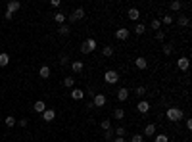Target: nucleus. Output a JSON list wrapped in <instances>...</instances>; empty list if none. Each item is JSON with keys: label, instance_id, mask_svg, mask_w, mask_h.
Here are the masks:
<instances>
[{"label": "nucleus", "instance_id": "1", "mask_svg": "<svg viewBox=\"0 0 192 142\" xmlns=\"http://www.w3.org/2000/svg\"><path fill=\"white\" fill-rule=\"evenodd\" d=\"M165 115H167L169 121L177 123V121H181V119H183V110H181V108H169Z\"/></svg>", "mask_w": 192, "mask_h": 142}, {"label": "nucleus", "instance_id": "2", "mask_svg": "<svg viewBox=\"0 0 192 142\" xmlns=\"http://www.w3.org/2000/svg\"><path fill=\"white\" fill-rule=\"evenodd\" d=\"M94 50H96V40L94 39H87L81 44V52L83 54H90V52H94Z\"/></svg>", "mask_w": 192, "mask_h": 142}, {"label": "nucleus", "instance_id": "3", "mask_svg": "<svg viewBox=\"0 0 192 142\" xmlns=\"http://www.w3.org/2000/svg\"><path fill=\"white\" fill-rule=\"evenodd\" d=\"M104 81L108 83V84H115L119 81V73H117V71H113V69L104 71Z\"/></svg>", "mask_w": 192, "mask_h": 142}, {"label": "nucleus", "instance_id": "4", "mask_svg": "<svg viewBox=\"0 0 192 142\" xmlns=\"http://www.w3.org/2000/svg\"><path fill=\"white\" fill-rule=\"evenodd\" d=\"M106 102H108L106 94H102V92H96V94H94V100H92V106H94V108H102Z\"/></svg>", "mask_w": 192, "mask_h": 142}, {"label": "nucleus", "instance_id": "5", "mask_svg": "<svg viewBox=\"0 0 192 142\" xmlns=\"http://www.w3.org/2000/svg\"><path fill=\"white\" fill-rule=\"evenodd\" d=\"M129 35H131V31L125 29V27H121V29L115 31V39L117 40H127V39H129Z\"/></svg>", "mask_w": 192, "mask_h": 142}, {"label": "nucleus", "instance_id": "6", "mask_svg": "<svg viewBox=\"0 0 192 142\" xmlns=\"http://www.w3.org/2000/svg\"><path fill=\"white\" fill-rule=\"evenodd\" d=\"M83 17H85V8H77V10L69 16V21H79V19H83Z\"/></svg>", "mask_w": 192, "mask_h": 142}, {"label": "nucleus", "instance_id": "7", "mask_svg": "<svg viewBox=\"0 0 192 142\" xmlns=\"http://www.w3.org/2000/svg\"><path fill=\"white\" fill-rule=\"evenodd\" d=\"M188 63H190V60L186 58V56H183V58L177 60V67H179L181 71H186L188 69Z\"/></svg>", "mask_w": 192, "mask_h": 142}, {"label": "nucleus", "instance_id": "8", "mask_svg": "<svg viewBox=\"0 0 192 142\" xmlns=\"http://www.w3.org/2000/svg\"><path fill=\"white\" fill-rule=\"evenodd\" d=\"M54 117H56V111L54 110H44V111H42V119H44V121L46 123H50V121H54Z\"/></svg>", "mask_w": 192, "mask_h": 142}, {"label": "nucleus", "instance_id": "9", "mask_svg": "<svg viewBox=\"0 0 192 142\" xmlns=\"http://www.w3.org/2000/svg\"><path fill=\"white\" fill-rule=\"evenodd\" d=\"M137 110H138V113H148L150 111V102H146V100H142V102H138V106H137Z\"/></svg>", "mask_w": 192, "mask_h": 142}, {"label": "nucleus", "instance_id": "10", "mask_svg": "<svg viewBox=\"0 0 192 142\" xmlns=\"http://www.w3.org/2000/svg\"><path fill=\"white\" fill-rule=\"evenodd\" d=\"M127 98H129V88H125V87H121L117 90V100L119 102H125Z\"/></svg>", "mask_w": 192, "mask_h": 142}, {"label": "nucleus", "instance_id": "11", "mask_svg": "<svg viewBox=\"0 0 192 142\" xmlns=\"http://www.w3.org/2000/svg\"><path fill=\"white\" fill-rule=\"evenodd\" d=\"M154 134H156V125L154 123H148L146 127H144V134H142V136H154Z\"/></svg>", "mask_w": 192, "mask_h": 142}, {"label": "nucleus", "instance_id": "12", "mask_svg": "<svg viewBox=\"0 0 192 142\" xmlns=\"http://www.w3.org/2000/svg\"><path fill=\"white\" fill-rule=\"evenodd\" d=\"M21 8V4L17 2V0H12V2H8V6H6V10H8L10 13H13V12H17Z\"/></svg>", "mask_w": 192, "mask_h": 142}, {"label": "nucleus", "instance_id": "13", "mask_svg": "<svg viewBox=\"0 0 192 142\" xmlns=\"http://www.w3.org/2000/svg\"><path fill=\"white\" fill-rule=\"evenodd\" d=\"M134 65H137L138 69H146V67H148V60L142 58V56H138V58L134 60Z\"/></svg>", "mask_w": 192, "mask_h": 142}, {"label": "nucleus", "instance_id": "14", "mask_svg": "<svg viewBox=\"0 0 192 142\" xmlns=\"http://www.w3.org/2000/svg\"><path fill=\"white\" fill-rule=\"evenodd\" d=\"M71 98H73V100H83V98H85V90L73 88V90H71Z\"/></svg>", "mask_w": 192, "mask_h": 142}, {"label": "nucleus", "instance_id": "15", "mask_svg": "<svg viewBox=\"0 0 192 142\" xmlns=\"http://www.w3.org/2000/svg\"><path fill=\"white\" fill-rule=\"evenodd\" d=\"M127 17H129L131 21H137V19L140 17V12H138L137 8H131L129 12H127Z\"/></svg>", "mask_w": 192, "mask_h": 142}, {"label": "nucleus", "instance_id": "16", "mask_svg": "<svg viewBox=\"0 0 192 142\" xmlns=\"http://www.w3.org/2000/svg\"><path fill=\"white\" fill-rule=\"evenodd\" d=\"M33 110L37 111V113H42V111L46 110V104L42 102V100H37V102H35V106H33Z\"/></svg>", "mask_w": 192, "mask_h": 142}, {"label": "nucleus", "instance_id": "17", "mask_svg": "<svg viewBox=\"0 0 192 142\" xmlns=\"http://www.w3.org/2000/svg\"><path fill=\"white\" fill-rule=\"evenodd\" d=\"M83 67H85V65H83V62H75V60L71 62V69H73V73H81Z\"/></svg>", "mask_w": 192, "mask_h": 142}, {"label": "nucleus", "instance_id": "18", "mask_svg": "<svg viewBox=\"0 0 192 142\" xmlns=\"http://www.w3.org/2000/svg\"><path fill=\"white\" fill-rule=\"evenodd\" d=\"M39 75L42 77V79H48V77H50V67H48V65H42V67L39 69Z\"/></svg>", "mask_w": 192, "mask_h": 142}, {"label": "nucleus", "instance_id": "19", "mask_svg": "<svg viewBox=\"0 0 192 142\" xmlns=\"http://www.w3.org/2000/svg\"><path fill=\"white\" fill-rule=\"evenodd\" d=\"M8 63H10V56L6 52H2V54H0V67H6Z\"/></svg>", "mask_w": 192, "mask_h": 142}, {"label": "nucleus", "instance_id": "20", "mask_svg": "<svg viewBox=\"0 0 192 142\" xmlns=\"http://www.w3.org/2000/svg\"><path fill=\"white\" fill-rule=\"evenodd\" d=\"M177 23H179L181 27H188L190 25V19L186 16H179V17H177Z\"/></svg>", "mask_w": 192, "mask_h": 142}, {"label": "nucleus", "instance_id": "21", "mask_svg": "<svg viewBox=\"0 0 192 142\" xmlns=\"http://www.w3.org/2000/svg\"><path fill=\"white\" fill-rule=\"evenodd\" d=\"M54 21H56V23H60V25H63V23H66V13H62V12L54 13Z\"/></svg>", "mask_w": 192, "mask_h": 142}, {"label": "nucleus", "instance_id": "22", "mask_svg": "<svg viewBox=\"0 0 192 142\" xmlns=\"http://www.w3.org/2000/svg\"><path fill=\"white\" fill-rule=\"evenodd\" d=\"M113 138H115V133H113V129H108V131H104V140L111 142Z\"/></svg>", "mask_w": 192, "mask_h": 142}, {"label": "nucleus", "instance_id": "23", "mask_svg": "<svg viewBox=\"0 0 192 142\" xmlns=\"http://www.w3.org/2000/svg\"><path fill=\"white\" fill-rule=\"evenodd\" d=\"M113 117H115L117 121H121V119L125 117V110H123V108H117L115 111H113Z\"/></svg>", "mask_w": 192, "mask_h": 142}, {"label": "nucleus", "instance_id": "24", "mask_svg": "<svg viewBox=\"0 0 192 142\" xmlns=\"http://www.w3.org/2000/svg\"><path fill=\"white\" fill-rule=\"evenodd\" d=\"M73 84H75V77H66V79H63V87L73 88Z\"/></svg>", "mask_w": 192, "mask_h": 142}, {"label": "nucleus", "instance_id": "25", "mask_svg": "<svg viewBox=\"0 0 192 142\" xmlns=\"http://www.w3.org/2000/svg\"><path fill=\"white\" fill-rule=\"evenodd\" d=\"M154 142H169L167 134H154Z\"/></svg>", "mask_w": 192, "mask_h": 142}, {"label": "nucleus", "instance_id": "26", "mask_svg": "<svg viewBox=\"0 0 192 142\" xmlns=\"http://www.w3.org/2000/svg\"><path fill=\"white\" fill-rule=\"evenodd\" d=\"M169 8H171L173 12H179V10L183 8V2H179V0H175V2H171V4H169Z\"/></svg>", "mask_w": 192, "mask_h": 142}, {"label": "nucleus", "instance_id": "27", "mask_svg": "<svg viewBox=\"0 0 192 142\" xmlns=\"http://www.w3.org/2000/svg\"><path fill=\"white\" fill-rule=\"evenodd\" d=\"M144 31H146V27L142 25V23H137V25H134V35H144Z\"/></svg>", "mask_w": 192, "mask_h": 142}, {"label": "nucleus", "instance_id": "28", "mask_svg": "<svg viewBox=\"0 0 192 142\" xmlns=\"http://www.w3.org/2000/svg\"><path fill=\"white\" fill-rule=\"evenodd\" d=\"M113 133H115V136H125V134H127V129H125V127H117V129H113Z\"/></svg>", "mask_w": 192, "mask_h": 142}, {"label": "nucleus", "instance_id": "29", "mask_svg": "<svg viewBox=\"0 0 192 142\" xmlns=\"http://www.w3.org/2000/svg\"><path fill=\"white\" fill-rule=\"evenodd\" d=\"M4 123H6V127H10V129H12L13 125H17V121H16V119H13L12 115H8V117H6V119H4Z\"/></svg>", "mask_w": 192, "mask_h": 142}, {"label": "nucleus", "instance_id": "30", "mask_svg": "<svg viewBox=\"0 0 192 142\" xmlns=\"http://www.w3.org/2000/svg\"><path fill=\"white\" fill-rule=\"evenodd\" d=\"M100 127H102V131H108V129H111V121L110 119H104V121L100 123Z\"/></svg>", "mask_w": 192, "mask_h": 142}, {"label": "nucleus", "instance_id": "31", "mask_svg": "<svg viewBox=\"0 0 192 142\" xmlns=\"http://www.w3.org/2000/svg\"><path fill=\"white\" fill-rule=\"evenodd\" d=\"M58 31H60V35H69V31H71V29H69V25L63 23V25H60V29H58Z\"/></svg>", "mask_w": 192, "mask_h": 142}, {"label": "nucleus", "instance_id": "32", "mask_svg": "<svg viewBox=\"0 0 192 142\" xmlns=\"http://www.w3.org/2000/svg\"><path fill=\"white\" fill-rule=\"evenodd\" d=\"M104 56H106V58H111V56H113V48L111 46H104Z\"/></svg>", "mask_w": 192, "mask_h": 142}, {"label": "nucleus", "instance_id": "33", "mask_svg": "<svg viewBox=\"0 0 192 142\" xmlns=\"http://www.w3.org/2000/svg\"><path fill=\"white\" fill-rule=\"evenodd\" d=\"M160 23H165V25H171V23H173V17H171V16H163V17H161V21H160Z\"/></svg>", "mask_w": 192, "mask_h": 142}, {"label": "nucleus", "instance_id": "34", "mask_svg": "<svg viewBox=\"0 0 192 142\" xmlns=\"http://www.w3.org/2000/svg\"><path fill=\"white\" fill-rule=\"evenodd\" d=\"M160 25H161V23H160V19H152V21H150V27H152L154 31H158V29H160Z\"/></svg>", "mask_w": 192, "mask_h": 142}, {"label": "nucleus", "instance_id": "35", "mask_svg": "<svg viewBox=\"0 0 192 142\" xmlns=\"http://www.w3.org/2000/svg\"><path fill=\"white\" fill-rule=\"evenodd\" d=\"M142 140H144V136H142V134H133L129 142H142Z\"/></svg>", "mask_w": 192, "mask_h": 142}, {"label": "nucleus", "instance_id": "36", "mask_svg": "<svg viewBox=\"0 0 192 142\" xmlns=\"http://www.w3.org/2000/svg\"><path fill=\"white\" fill-rule=\"evenodd\" d=\"M171 52H173V46H169V44L163 46V54H165V56H171Z\"/></svg>", "mask_w": 192, "mask_h": 142}, {"label": "nucleus", "instance_id": "37", "mask_svg": "<svg viewBox=\"0 0 192 142\" xmlns=\"http://www.w3.org/2000/svg\"><path fill=\"white\" fill-rule=\"evenodd\" d=\"M134 94H137V96H144L146 94V88L144 87H138L137 90H134Z\"/></svg>", "mask_w": 192, "mask_h": 142}, {"label": "nucleus", "instance_id": "38", "mask_svg": "<svg viewBox=\"0 0 192 142\" xmlns=\"http://www.w3.org/2000/svg\"><path fill=\"white\" fill-rule=\"evenodd\" d=\"M69 62V58H67V54H62L60 56V63H62V65H63V63H67Z\"/></svg>", "mask_w": 192, "mask_h": 142}, {"label": "nucleus", "instance_id": "39", "mask_svg": "<svg viewBox=\"0 0 192 142\" xmlns=\"http://www.w3.org/2000/svg\"><path fill=\"white\" fill-rule=\"evenodd\" d=\"M156 39H158V40H163V39H165V35H163V31H158V33H156Z\"/></svg>", "mask_w": 192, "mask_h": 142}, {"label": "nucleus", "instance_id": "40", "mask_svg": "<svg viewBox=\"0 0 192 142\" xmlns=\"http://www.w3.org/2000/svg\"><path fill=\"white\" fill-rule=\"evenodd\" d=\"M17 125H19V127H27V119H19Z\"/></svg>", "mask_w": 192, "mask_h": 142}, {"label": "nucleus", "instance_id": "41", "mask_svg": "<svg viewBox=\"0 0 192 142\" xmlns=\"http://www.w3.org/2000/svg\"><path fill=\"white\" fill-rule=\"evenodd\" d=\"M52 6H54V8H60V0H52V2H50Z\"/></svg>", "mask_w": 192, "mask_h": 142}, {"label": "nucleus", "instance_id": "42", "mask_svg": "<svg viewBox=\"0 0 192 142\" xmlns=\"http://www.w3.org/2000/svg\"><path fill=\"white\" fill-rule=\"evenodd\" d=\"M111 142H127V140H125V138H121V136H115V138H113Z\"/></svg>", "mask_w": 192, "mask_h": 142}, {"label": "nucleus", "instance_id": "43", "mask_svg": "<svg viewBox=\"0 0 192 142\" xmlns=\"http://www.w3.org/2000/svg\"><path fill=\"white\" fill-rule=\"evenodd\" d=\"M12 16H13V13H10L8 10H6V13H4V17H6V19H12Z\"/></svg>", "mask_w": 192, "mask_h": 142}, {"label": "nucleus", "instance_id": "44", "mask_svg": "<svg viewBox=\"0 0 192 142\" xmlns=\"http://www.w3.org/2000/svg\"><path fill=\"white\" fill-rule=\"evenodd\" d=\"M186 129H192V119H186Z\"/></svg>", "mask_w": 192, "mask_h": 142}]
</instances>
